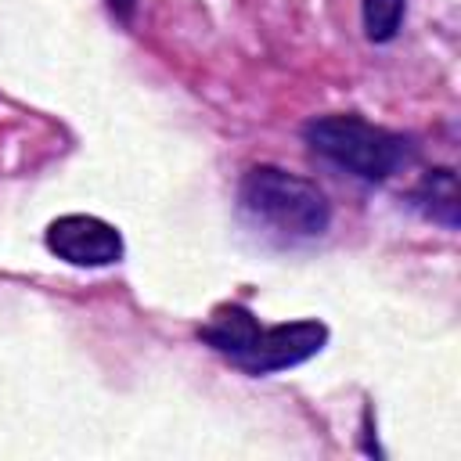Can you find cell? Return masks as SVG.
<instances>
[{
	"label": "cell",
	"mask_w": 461,
	"mask_h": 461,
	"mask_svg": "<svg viewBox=\"0 0 461 461\" xmlns=\"http://www.w3.org/2000/svg\"><path fill=\"white\" fill-rule=\"evenodd\" d=\"M238 205L256 227L285 241L321 238L331 223L328 194L313 180L281 166H252L238 184Z\"/></svg>",
	"instance_id": "obj_1"
},
{
	"label": "cell",
	"mask_w": 461,
	"mask_h": 461,
	"mask_svg": "<svg viewBox=\"0 0 461 461\" xmlns=\"http://www.w3.org/2000/svg\"><path fill=\"white\" fill-rule=\"evenodd\" d=\"M306 144L328 158L331 166L367 180V184H382L389 180L400 162H407V140L385 126H375L360 115H321L310 119L303 126Z\"/></svg>",
	"instance_id": "obj_2"
},
{
	"label": "cell",
	"mask_w": 461,
	"mask_h": 461,
	"mask_svg": "<svg viewBox=\"0 0 461 461\" xmlns=\"http://www.w3.org/2000/svg\"><path fill=\"white\" fill-rule=\"evenodd\" d=\"M324 342H328V328L313 317L292 321V324H270V328L256 324V331L230 357V364H238L249 375H274V371L306 364L324 349Z\"/></svg>",
	"instance_id": "obj_3"
},
{
	"label": "cell",
	"mask_w": 461,
	"mask_h": 461,
	"mask_svg": "<svg viewBox=\"0 0 461 461\" xmlns=\"http://www.w3.org/2000/svg\"><path fill=\"white\" fill-rule=\"evenodd\" d=\"M47 249L72 267H112L122 259V234L90 212H65L47 227Z\"/></svg>",
	"instance_id": "obj_4"
},
{
	"label": "cell",
	"mask_w": 461,
	"mask_h": 461,
	"mask_svg": "<svg viewBox=\"0 0 461 461\" xmlns=\"http://www.w3.org/2000/svg\"><path fill=\"white\" fill-rule=\"evenodd\" d=\"M414 205L425 212V216H432L436 223H443V227H457V209H461V198H457V176H454V169H447V166H439V169H429L425 176H421V184L414 187Z\"/></svg>",
	"instance_id": "obj_5"
},
{
	"label": "cell",
	"mask_w": 461,
	"mask_h": 461,
	"mask_svg": "<svg viewBox=\"0 0 461 461\" xmlns=\"http://www.w3.org/2000/svg\"><path fill=\"white\" fill-rule=\"evenodd\" d=\"M407 0H360V18H364V32L371 43H389L400 32Z\"/></svg>",
	"instance_id": "obj_6"
},
{
	"label": "cell",
	"mask_w": 461,
	"mask_h": 461,
	"mask_svg": "<svg viewBox=\"0 0 461 461\" xmlns=\"http://www.w3.org/2000/svg\"><path fill=\"white\" fill-rule=\"evenodd\" d=\"M108 11L119 18V22H133V11H137V0H104Z\"/></svg>",
	"instance_id": "obj_7"
}]
</instances>
